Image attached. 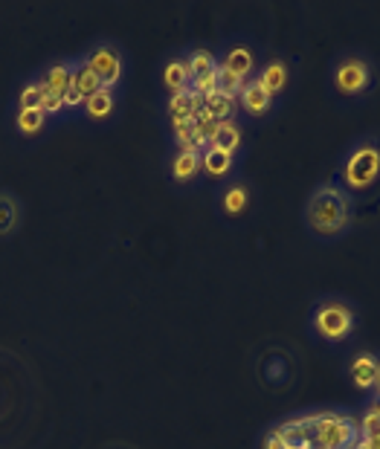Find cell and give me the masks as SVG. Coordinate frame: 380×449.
Returning a JSON list of instances; mask_svg holds the SVG:
<instances>
[{
  "instance_id": "cell-1",
  "label": "cell",
  "mask_w": 380,
  "mask_h": 449,
  "mask_svg": "<svg viewBox=\"0 0 380 449\" xmlns=\"http://www.w3.org/2000/svg\"><path fill=\"white\" fill-rule=\"evenodd\" d=\"M305 220H308V227L322 238H334V235L346 232V227L351 223L349 195L334 183L317 186L311 192L308 203H305Z\"/></svg>"
},
{
  "instance_id": "cell-2",
  "label": "cell",
  "mask_w": 380,
  "mask_h": 449,
  "mask_svg": "<svg viewBox=\"0 0 380 449\" xmlns=\"http://www.w3.org/2000/svg\"><path fill=\"white\" fill-rule=\"evenodd\" d=\"M311 423H314V443L322 449H351L354 440L360 438L357 426L340 412L311 415Z\"/></svg>"
},
{
  "instance_id": "cell-3",
  "label": "cell",
  "mask_w": 380,
  "mask_h": 449,
  "mask_svg": "<svg viewBox=\"0 0 380 449\" xmlns=\"http://www.w3.org/2000/svg\"><path fill=\"white\" fill-rule=\"evenodd\" d=\"M380 177V148L374 143H363L357 145L346 165H343V180L349 189H369L374 180Z\"/></svg>"
},
{
  "instance_id": "cell-4",
  "label": "cell",
  "mask_w": 380,
  "mask_h": 449,
  "mask_svg": "<svg viewBox=\"0 0 380 449\" xmlns=\"http://www.w3.org/2000/svg\"><path fill=\"white\" fill-rule=\"evenodd\" d=\"M314 328L322 339L340 342L354 331V313L343 301H322L314 313Z\"/></svg>"
},
{
  "instance_id": "cell-5",
  "label": "cell",
  "mask_w": 380,
  "mask_h": 449,
  "mask_svg": "<svg viewBox=\"0 0 380 449\" xmlns=\"http://www.w3.org/2000/svg\"><path fill=\"white\" fill-rule=\"evenodd\" d=\"M84 64L99 76L105 90H113L116 81L122 78V58H119V53L111 47V43H99V47H93L88 53V58H84Z\"/></svg>"
},
{
  "instance_id": "cell-6",
  "label": "cell",
  "mask_w": 380,
  "mask_h": 449,
  "mask_svg": "<svg viewBox=\"0 0 380 449\" xmlns=\"http://www.w3.org/2000/svg\"><path fill=\"white\" fill-rule=\"evenodd\" d=\"M369 76L371 73H369V64L363 58H343L334 70V84H337L340 93L354 96V93H360V90L369 87Z\"/></svg>"
},
{
  "instance_id": "cell-7",
  "label": "cell",
  "mask_w": 380,
  "mask_h": 449,
  "mask_svg": "<svg viewBox=\"0 0 380 449\" xmlns=\"http://www.w3.org/2000/svg\"><path fill=\"white\" fill-rule=\"evenodd\" d=\"M284 449H314V423H311V415L308 418H293V420H284L282 426H276Z\"/></svg>"
},
{
  "instance_id": "cell-8",
  "label": "cell",
  "mask_w": 380,
  "mask_h": 449,
  "mask_svg": "<svg viewBox=\"0 0 380 449\" xmlns=\"http://www.w3.org/2000/svg\"><path fill=\"white\" fill-rule=\"evenodd\" d=\"M241 145V130L232 119H224L215 125V133H212V143H209V148H218L224 154H235Z\"/></svg>"
},
{
  "instance_id": "cell-9",
  "label": "cell",
  "mask_w": 380,
  "mask_h": 449,
  "mask_svg": "<svg viewBox=\"0 0 380 449\" xmlns=\"http://www.w3.org/2000/svg\"><path fill=\"white\" fill-rule=\"evenodd\" d=\"M189 81H192V70H189V61L186 58H172L163 70V84L172 90V93H180V90H189Z\"/></svg>"
},
{
  "instance_id": "cell-10",
  "label": "cell",
  "mask_w": 380,
  "mask_h": 449,
  "mask_svg": "<svg viewBox=\"0 0 380 449\" xmlns=\"http://www.w3.org/2000/svg\"><path fill=\"white\" fill-rule=\"evenodd\" d=\"M377 366H380V359L371 356V353H360L354 356V363H351V380L357 388H374V377H377Z\"/></svg>"
},
{
  "instance_id": "cell-11",
  "label": "cell",
  "mask_w": 380,
  "mask_h": 449,
  "mask_svg": "<svg viewBox=\"0 0 380 449\" xmlns=\"http://www.w3.org/2000/svg\"><path fill=\"white\" fill-rule=\"evenodd\" d=\"M241 105L250 110V113H267V108H270V93L259 84V78L256 81H247L244 84V90H241Z\"/></svg>"
},
{
  "instance_id": "cell-12",
  "label": "cell",
  "mask_w": 380,
  "mask_h": 449,
  "mask_svg": "<svg viewBox=\"0 0 380 449\" xmlns=\"http://www.w3.org/2000/svg\"><path fill=\"white\" fill-rule=\"evenodd\" d=\"M18 220H21V203L9 192H0V238L15 232Z\"/></svg>"
},
{
  "instance_id": "cell-13",
  "label": "cell",
  "mask_w": 380,
  "mask_h": 449,
  "mask_svg": "<svg viewBox=\"0 0 380 449\" xmlns=\"http://www.w3.org/2000/svg\"><path fill=\"white\" fill-rule=\"evenodd\" d=\"M41 84H44L47 93L64 96L67 87L73 84V67H70V64H53V67L47 70V76L41 78Z\"/></svg>"
},
{
  "instance_id": "cell-14",
  "label": "cell",
  "mask_w": 380,
  "mask_h": 449,
  "mask_svg": "<svg viewBox=\"0 0 380 449\" xmlns=\"http://www.w3.org/2000/svg\"><path fill=\"white\" fill-rule=\"evenodd\" d=\"M73 87L78 90L84 99H91L93 93H99V90H102V81H99V76H96L88 64L81 61V64L73 67Z\"/></svg>"
},
{
  "instance_id": "cell-15",
  "label": "cell",
  "mask_w": 380,
  "mask_h": 449,
  "mask_svg": "<svg viewBox=\"0 0 380 449\" xmlns=\"http://www.w3.org/2000/svg\"><path fill=\"white\" fill-rule=\"evenodd\" d=\"M200 168L209 174V177H224L230 168H232V154H224L218 148H203L200 154Z\"/></svg>"
},
{
  "instance_id": "cell-16",
  "label": "cell",
  "mask_w": 380,
  "mask_h": 449,
  "mask_svg": "<svg viewBox=\"0 0 380 449\" xmlns=\"http://www.w3.org/2000/svg\"><path fill=\"white\" fill-rule=\"evenodd\" d=\"M284 81H287V67H284L282 61L267 64V67L262 70V76H259V84L267 90L270 96H273V93H279V90L284 87Z\"/></svg>"
},
{
  "instance_id": "cell-17",
  "label": "cell",
  "mask_w": 380,
  "mask_h": 449,
  "mask_svg": "<svg viewBox=\"0 0 380 449\" xmlns=\"http://www.w3.org/2000/svg\"><path fill=\"white\" fill-rule=\"evenodd\" d=\"M224 67L238 73L241 78H250V73H252V53H250V47H232L227 53V58H224Z\"/></svg>"
},
{
  "instance_id": "cell-18",
  "label": "cell",
  "mask_w": 380,
  "mask_h": 449,
  "mask_svg": "<svg viewBox=\"0 0 380 449\" xmlns=\"http://www.w3.org/2000/svg\"><path fill=\"white\" fill-rule=\"evenodd\" d=\"M197 168H200V154H197V151H178V157H175V162H172V174H175L178 180L195 177Z\"/></svg>"
},
{
  "instance_id": "cell-19",
  "label": "cell",
  "mask_w": 380,
  "mask_h": 449,
  "mask_svg": "<svg viewBox=\"0 0 380 449\" xmlns=\"http://www.w3.org/2000/svg\"><path fill=\"white\" fill-rule=\"evenodd\" d=\"M247 81H250V78H241L238 73H232V70H227L224 64H218V93L235 99V96L241 93V90H244Z\"/></svg>"
},
{
  "instance_id": "cell-20",
  "label": "cell",
  "mask_w": 380,
  "mask_h": 449,
  "mask_svg": "<svg viewBox=\"0 0 380 449\" xmlns=\"http://www.w3.org/2000/svg\"><path fill=\"white\" fill-rule=\"evenodd\" d=\"M84 108H88V116L105 119V116H111V110H113V93L102 87L99 93H93L91 99H84Z\"/></svg>"
},
{
  "instance_id": "cell-21",
  "label": "cell",
  "mask_w": 380,
  "mask_h": 449,
  "mask_svg": "<svg viewBox=\"0 0 380 449\" xmlns=\"http://www.w3.org/2000/svg\"><path fill=\"white\" fill-rule=\"evenodd\" d=\"M206 110H209V116L218 119V122L232 119V113H235V99H230V96H224V93H212V96H206Z\"/></svg>"
},
{
  "instance_id": "cell-22",
  "label": "cell",
  "mask_w": 380,
  "mask_h": 449,
  "mask_svg": "<svg viewBox=\"0 0 380 449\" xmlns=\"http://www.w3.org/2000/svg\"><path fill=\"white\" fill-rule=\"evenodd\" d=\"M189 90H192V93H197V96H203V99L218 93V67L209 70V73H200V76H192Z\"/></svg>"
},
{
  "instance_id": "cell-23",
  "label": "cell",
  "mask_w": 380,
  "mask_h": 449,
  "mask_svg": "<svg viewBox=\"0 0 380 449\" xmlns=\"http://www.w3.org/2000/svg\"><path fill=\"white\" fill-rule=\"evenodd\" d=\"M44 119L47 113L41 110V108H26V110H18V130L21 133H38L41 128H44Z\"/></svg>"
},
{
  "instance_id": "cell-24",
  "label": "cell",
  "mask_w": 380,
  "mask_h": 449,
  "mask_svg": "<svg viewBox=\"0 0 380 449\" xmlns=\"http://www.w3.org/2000/svg\"><path fill=\"white\" fill-rule=\"evenodd\" d=\"M189 70H192V76H200V73H209V70H215L218 67V61H215V56L209 53V50H195L189 58Z\"/></svg>"
},
{
  "instance_id": "cell-25",
  "label": "cell",
  "mask_w": 380,
  "mask_h": 449,
  "mask_svg": "<svg viewBox=\"0 0 380 449\" xmlns=\"http://www.w3.org/2000/svg\"><path fill=\"white\" fill-rule=\"evenodd\" d=\"M224 209H227L230 215H241V212L247 209V189H244V186L227 189V195H224Z\"/></svg>"
},
{
  "instance_id": "cell-26",
  "label": "cell",
  "mask_w": 380,
  "mask_h": 449,
  "mask_svg": "<svg viewBox=\"0 0 380 449\" xmlns=\"http://www.w3.org/2000/svg\"><path fill=\"white\" fill-rule=\"evenodd\" d=\"M41 99H44V84L41 81H32L21 90V110L26 108H41Z\"/></svg>"
},
{
  "instance_id": "cell-27",
  "label": "cell",
  "mask_w": 380,
  "mask_h": 449,
  "mask_svg": "<svg viewBox=\"0 0 380 449\" xmlns=\"http://www.w3.org/2000/svg\"><path fill=\"white\" fill-rule=\"evenodd\" d=\"M374 432H380V409L369 406L363 420H360V435H374Z\"/></svg>"
},
{
  "instance_id": "cell-28",
  "label": "cell",
  "mask_w": 380,
  "mask_h": 449,
  "mask_svg": "<svg viewBox=\"0 0 380 449\" xmlns=\"http://www.w3.org/2000/svg\"><path fill=\"white\" fill-rule=\"evenodd\" d=\"M41 110H44L47 116L64 110V96H56V93H47V90H44V99H41Z\"/></svg>"
},
{
  "instance_id": "cell-29",
  "label": "cell",
  "mask_w": 380,
  "mask_h": 449,
  "mask_svg": "<svg viewBox=\"0 0 380 449\" xmlns=\"http://www.w3.org/2000/svg\"><path fill=\"white\" fill-rule=\"evenodd\" d=\"M78 105H84V96L70 84V87H67V93H64V108H78Z\"/></svg>"
},
{
  "instance_id": "cell-30",
  "label": "cell",
  "mask_w": 380,
  "mask_h": 449,
  "mask_svg": "<svg viewBox=\"0 0 380 449\" xmlns=\"http://www.w3.org/2000/svg\"><path fill=\"white\" fill-rule=\"evenodd\" d=\"M262 449H284V443H282V438H279V432H276V429H270V432L265 435Z\"/></svg>"
},
{
  "instance_id": "cell-31",
  "label": "cell",
  "mask_w": 380,
  "mask_h": 449,
  "mask_svg": "<svg viewBox=\"0 0 380 449\" xmlns=\"http://www.w3.org/2000/svg\"><path fill=\"white\" fill-rule=\"evenodd\" d=\"M360 438H366V443H369L371 449H380V432H374V435H360Z\"/></svg>"
},
{
  "instance_id": "cell-32",
  "label": "cell",
  "mask_w": 380,
  "mask_h": 449,
  "mask_svg": "<svg viewBox=\"0 0 380 449\" xmlns=\"http://www.w3.org/2000/svg\"><path fill=\"white\" fill-rule=\"evenodd\" d=\"M351 449H371V446H369V443H366V438H357V440H354V446H351Z\"/></svg>"
},
{
  "instance_id": "cell-33",
  "label": "cell",
  "mask_w": 380,
  "mask_h": 449,
  "mask_svg": "<svg viewBox=\"0 0 380 449\" xmlns=\"http://www.w3.org/2000/svg\"><path fill=\"white\" fill-rule=\"evenodd\" d=\"M371 406H377V409H380V388L374 391V403H371Z\"/></svg>"
},
{
  "instance_id": "cell-34",
  "label": "cell",
  "mask_w": 380,
  "mask_h": 449,
  "mask_svg": "<svg viewBox=\"0 0 380 449\" xmlns=\"http://www.w3.org/2000/svg\"><path fill=\"white\" fill-rule=\"evenodd\" d=\"M380 388V366H377V377H374V391Z\"/></svg>"
},
{
  "instance_id": "cell-35",
  "label": "cell",
  "mask_w": 380,
  "mask_h": 449,
  "mask_svg": "<svg viewBox=\"0 0 380 449\" xmlns=\"http://www.w3.org/2000/svg\"><path fill=\"white\" fill-rule=\"evenodd\" d=\"M314 449H322V446H314Z\"/></svg>"
}]
</instances>
